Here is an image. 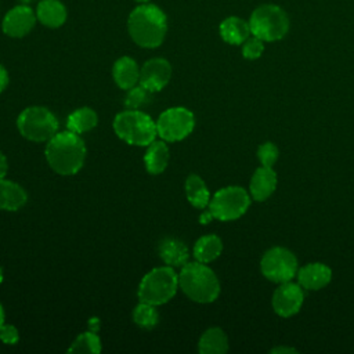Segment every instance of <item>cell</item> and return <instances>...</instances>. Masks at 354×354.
<instances>
[{
    "mask_svg": "<svg viewBox=\"0 0 354 354\" xmlns=\"http://www.w3.org/2000/svg\"><path fill=\"white\" fill-rule=\"evenodd\" d=\"M48 166L61 176L76 174L86 160V145L80 134L71 130L58 131L51 137L44 149Z\"/></svg>",
    "mask_w": 354,
    "mask_h": 354,
    "instance_id": "6da1fadb",
    "label": "cell"
},
{
    "mask_svg": "<svg viewBox=\"0 0 354 354\" xmlns=\"http://www.w3.org/2000/svg\"><path fill=\"white\" fill-rule=\"evenodd\" d=\"M127 30L137 46L144 48L159 47L167 33L166 14L155 4L142 3L130 12Z\"/></svg>",
    "mask_w": 354,
    "mask_h": 354,
    "instance_id": "7a4b0ae2",
    "label": "cell"
},
{
    "mask_svg": "<svg viewBox=\"0 0 354 354\" xmlns=\"http://www.w3.org/2000/svg\"><path fill=\"white\" fill-rule=\"evenodd\" d=\"M178 288L196 303H212L220 295V282L214 271L201 261H188L178 272Z\"/></svg>",
    "mask_w": 354,
    "mask_h": 354,
    "instance_id": "3957f363",
    "label": "cell"
},
{
    "mask_svg": "<svg viewBox=\"0 0 354 354\" xmlns=\"http://www.w3.org/2000/svg\"><path fill=\"white\" fill-rule=\"evenodd\" d=\"M115 134L129 145L147 147L158 136L156 122L140 109H124L112 122Z\"/></svg>",
    "mask_w": 354,
    "mask_h": 354,
    "instance_id": "277c9868",
    "label": "cell"
},
{
    "mask_svg": "<svg viewBox=\"0 0 354 354\" xmlns=\"http://www.w3.org/2000/svg\"><path fill=\"white\" fill-rule=\"evenodd\" d=\"M178 289V274L170 266L155 267L140 281L137 296L140 301L162 306L171 300Z\"/></svg>",
    "mask_w": 354,
    "mask_h": 354,
    "instance_id": "5b68a950",
    "label": "cell"
},
{
    "mask_svg": "<svg viewBox=\"0 0 354 354\" xmlns=\"http://www.w3.org/2000/svg\"><path fill=\"white\" fill-rule=\"evenodd\" d=\"M17 127L21 136L33 142H47L58 133V119L44 106H28L17 118Z\"/></svg>",
    "mask_w": 354,
    "mask_h": 354,
    "instance_id": "8992f818",
    "label": "cell"
},
{
    "mask_svg": "<svg viewBox=\"0 0 354 354\" xmlns=\"http://www.w3.org/2000/svg\"><path fill=\"white\" fill-rule=\"evenodd\" d=\"M250 33L263 41L282 39L289 29V19L282 8L274 4H266L252 12L249 21Z\"/></svg>",
    "mask_w": 354,
    "mask_h": 354,
    "instance_id": "52a82bcc",
    "label": "cell"
},
{
    "mask_svg": "<svg viewBox=\"0 0 354 354\" xmlns=\"http://www.w3.org/2000/svg\"><path fill=\"white\" fill-rule=\"evenodd\" d=\"M250 205L249 194L238 185L224 187L218 189L207 205V210L210 212L213 218L221 221L236 220L243 216Z\"/></svg>",
    "mask_w": 354,
    "mask_h": 354,
    "instance_id": "ba28073f",
    "label": "cell"
},
{
    "mask_svg": "<svg viewBox=\"0 0 354 354\" xmlns=\"http://www.w3.org/2000/svg\"><path fill=\"white\" fill-rule=\"evenodd\" d=\"M194 126V113L184 106L167 108L159 115L156 120L158 136L166 142H176L184 140L192 133Z\"/></svg>",
    "mask_w": 354,
    "mask_h": 354,
    "instance_id": "9c48e42d",
    "label": "cell"
},
{
    "mask_svg": "<svg viewBox=\"0 0 354 354\" xmlns=\"http://www.w3.org/2000/svg\"><path fill=\"white\" fill-rule=\"evenodd\" d=\"M260 268L267 279L278 283L292 281L299 270L296 256L281 246L271 248L263 254Z\"/></svg>",
    "mask_w": 354,
    "mask_h": 354,
    "instance_id": "30bf717a",
    "label": "cell"
},
{
    "mask_svg": "<svg viewBox=\"0 0 354 354\" xmlns=\"http://www.w3.org/2000/svg\"><path fill=\"white\" fill-rule=\"evenodd\" d=\"M36 12L28 4H19L12 7L3 18L1 29L4 35L19 39L26 36L36 24Z\"/></svg>",
    "mask_w": 354,
    "mask_h": 354,
    "instance_id": "8fae6325",
    "label": "cell"
},
{
    "mask_svg": "<svg viewBox=\"0 0 354 354\" xmlns=\"http://www.w3.org/2000/svg\"><path fill=\"white\" fill-rule=\"evenodd\" d=\"M171 79V65L165 58H151L140 68L138 83L151 93L160 91Z\"/></svg>",
    "mask_w": 354,
    "mask_h": 354,
    "instance_id": "7c38bea8",
    "label": "cell"
},
{
    "mask_svg": "<svg viewBox=\"0 0 354 354\" xmlns=\"http://www.w3.org/2000/svg\"><path fill=\"white\" fill-rule=\"evenodd\" d=\"M304 293L299 283L283 282L272 295V308L281 317H292L301 308Z\"/></svg>",
    "mask_w": 354,
    "mask_h": 354,
    "instance_id": "4fadbf2b",
    "label": "cell"
},
{
    "mask_svg": "<svg viewBox=\"0 0 354 354\" xmlns=\"http://www.w3.org/2000/svg\"><path fill=\"white\" fill-rule=\"evenodd\" d=\"M299 285L308 290H318L326 286L332 279V271L322 263H310L297 270Z\"/></svg>",
    "mask_w": 354,
    "mask_h": 354,
    "instance_id": "5bb4252c",
    "label": "cell"
},
{
    "mask_svg": "<svg viewBox=\"0 0 354 354\" xmlns=\"http://www.w3.org/2000/svg\"><path fill=\"white\" fill-rule=\"evenodd\" d=\"M158 253L162 261L166 266H170L173 268L176 267L181 268L184 264L188 263V259H189V250L187 245L181 239L173 238V236L165 238L159 242Z\"/></svg>",
    "mask_w": 354,
    "mask_h": 354,
    "instance_id": "9a60e30c",
    "label": "cell"
},
{
    "mask_svg": "<svg viewBox=\"0 0 354 354\" xmlns=\"http://www.w3.org/2000/svg\"><path fill=\"white\" fill-rule=\"evenodd\" d=\"M275 187H277L275 171L272 170V167L261 166L253 173L249 191L254 201L261 202V201H266L275 191Z\"/></svg>",
    "mask_w": 354,
    "mask_h": 354,
    "instance_id": "2e32d148",
    "label": "cell"
},
{
    "mask_svg": "<svg viewBox=\"0 0 354 354\" xmlns=\"http://www.w3.org/2000/svg\"><path fill=\"white\" fill-rule=\"evenodd\" d=\"M37 21L51 29L59 28L66 21V8L59 0H40L36 7Z\"/></svg>",
    "mask_w": 354,
    "mask_h": 354,
    "instance_id": "e0dca14e",
    "label": "cell"
},
{
    "mask_svg": "<svg viewBox=\"0 0 354 354\" xmlns=\"http://www.w3.org/2000/svg\"><path fill=\"white\" fill-rule=\"evenodd\" d=\"M113 82L122 88L129 90L133 86L138 84L140 80V68L131 57H120L115 61L112 68Z\"/></svg>",
    "mask_w": 354,
    "mask_h": 354,
    "instance_id": "ac0fdd59",
    "label": "cell"
},
{
    "mask_svg": "<svg viewBox=\"0 0 354 354\" xmlns=\"http://www.w3.org/2000/svg\"><path fill=\"white\" fill-rule=\"evenodd\" d=\"M170 160V151L163 140H153L147 145L144 155V166L149 174H160L165 171Z\"/></svg>",
    "mask_w": 354,
    "mask_h": 354,
    "instance_id": "d6986e66",
    "label": "cell"
},
{
    "mask_svg": "<svg viewBox=\"0 0 354 354\" xmlns=\"http://www.w3.org/2000/svg\"><path fill=\"white\" fill-rule=\"evenodd\" d=\"M28 202L26 191L17 183L0 178V210L17 212Z\"/></svg>",
    "mask_w": 354,
    "mask_h": 354,
    "instance_id": "ffe728a7",
    "label": "cell"
},
{
    "mask_svg": "<svg viewBox=\"0 0 354 354\" xmlns=\"http://www.w3.org/2000/svg\"><path fill=\"white\" fill-rule=\"evenodd\" d=\"M201 354H224L228 350V337L220 328L206 329L198 342Z\"/></svg>",
    "mask_w": 354,
    "mask_h": 354,
    "instance_id": "44dd1931",
    "label": "cell"
},
{
    "mask_svg": "<svg viewBox=\"0 0 354 354\" xmlns=\"http://www.w3.org/2000/svg\"><path fill=\"white\" fill-rule=\"evenodd\" d=\"M220 35L230 44H242L250 35L249 24L238 17H228L220 24Z\"/></svg>",
    "mask_w": 354,
    "mask_h": 354,
    "instance_id": "7402d4cb",
    "label": "cell"
},
{
    "mask_svg": "<svg viewBox=\"0 0 354 354\" xmlns=\"http://www.w3.org/2000/svg\"><path fill=\"white\" fill-rule=\"evenodd\" d=\"M223 250V242L217 235H203L201 236L195 245H194V250L192 254L195 257L196 261L201 263H210L213 260H216Z\"/></svg>",
    "mask_w": 354,
    "mask_h": 354,
    "instance_id": "603a6c76",
    "label": "cell"
},
{
    "mask_svg": "<svg viewBox=\"0 0 354 354\" xmlns=\"http://www.w3.org/2000/svg\"><path fill=\"white\" fill-rule=\"evenodd\" d=\"M188 202L196 209H205L210 202V192L198 174H189L184 184Z\"/></svg>",
    "mask_w": 354,
    "mask_h": 354,
    "instance_id": "cb8c5ba5",
    "label": "cell"
},
{
    "mask_svg": "<svg viewBox=\"0 0 354 354\" xmlns=\"http://www.w3.org/2000/svg\"><path fill=\"white\" fill-rule=\"evenodd\" d=\"M97 123H98V116L95 111L88 106H82L75 109L72 113H69L66 119V129L73 133L83 134L86 131L93 130L97 126Z\"/></svg>",
    "mask_w": 354,
    "mask_h": 354,
    "instance_id": "d4e9b609",
    "label": "cell"
},
{
    "mask_svg": "<svg viewBox=\"0 0 354 354\" xmlns=\"http://www.w3.org/2000/svg\"><path fill=\"white\" fill-rule=\"evenodd\" d=\"M133 321L137 326L142 329H153L159 321V313L156 306L140 301L133 310Z\"/></svg>",
    "mask_w": 354,
    "mask_h": 354,
    "instance_id": "484cf974",
    "label": "cell"
},
{
    "mask_svg": "<svg viewBox=\"0 0 354 354\" xmlns=\"http://www.w3.org/2000/svg\"><path fill=\"white\" fill-rule=\"evenodd\" d=\"M101 340L94 330L80 333L69 346L68 353H100L101 351Z\"/></svg>",
    "mask_w": 354,
    "mask_h": 354,
    "instance_id": "4316f807",
    "label": "cell"
},
{
    "mask_svg": "<svg viewBox=\"0 0 354 354\" xmlns=\"http://www.w3.org/2000/svg\"><path fill=\"white\" fill-rule=\"evenodd\" d=\"M126 95L123 100L126 109H141L142 106L148 105L152 101V94L148 88L141 86L140 83L133 86L131 88L126 90Z\"/></svg>",
    "mask_w": 354,
    "mask_h": 354,
    "instance_id": "83f0119b",
    "label": "cell"
},
{
    "mask_svg": "<svg viewBox=\"0 0 354 354\" xmlns=\"http://www.w3.org/2000/svg\"><path fill=\"white\" fill-rule=\"evenodd\" d=\"M278 155H279V151L277 145H274L272 142H263L257 148V158L263 166L272 167V165L278 159Z\"/></svg>",
    "mask_w": 354,
    "mask_h": 354,
    "instance_id": "f1b7e54d",
    "label": "cell"
},
{
    "mask_svg": "<svg viewBox=\"0 0 354 354\" xmlns=\"http://www.w3.org/2000/svg\"><path fill=\"white\" fill-rule=\"evenodd\" d=\"M264 50V46H263V40L253 36V37H248L245 41H243V47H242V55L248 59H256L261 55Z\"/></svg>",
    "mask_w": 354,
    "mask_h": 354,
    "instance_id": "f546056e",
    "label": "cell"
},
{
    "mask_svg": "<svg viewBox=\"0 0 354 354\" xmlns=\"http://www.w3.org/2000/svg\"><path fill=\"white\" fill-rule=\"evenodd\" d=\"M0 340L4 343V344H8V346H14L19 342V332L18 329L11 325V324H3L0 326Z\"/></svg>",
    "mask_w": 354,
    "mask_h": 354,
    "instance_id": "4dcf8cb0",
    "label": "cell"
},
{
    "mask_svg": "<svg viewBox=\"0 0 354 354\" xmlns=\"http://www.w3.org/2000/svg\"><path fill=\"white\" fill-rule=\"evenodd\" d=\"M7 86H8V72H7V69L0 64V93H3Z\"/></svg>",
    "mask_w": 354,
    "mask_h": 354,
    "instance_id": "1f68e13d",
    "label": "cell"
},
{
    "mask_svg": "<svg viewBox=\"0 0 354 354\" xmlns=\"http://www.w3.org/2000/svg\"><path fill=\"white\" fill-rule=\"evenodd\" d=\"M8 170V163H7V158L6 155L0 151V178H4Z\"/></svg>",
    "mask_w": 354,
    "mask_h": 354,
    "instance_id": "d6a6232c",
    "label": "cell"
},
{
    "mask_svg": "<svg viewBox=\"0 0 354 354\" xmlns=\"http://www.w3.org/2000/svg\"><path fill=\"white\" fill-rule=\"evenodd\" d=\"M270 353H277V354H279V353H296V350L289 348V347H275Z\"/></svg>",
    "mask_w": 354,
    "mask_h": 354,
    "instance_id": "836d02e7",
    "label": "cell"
},
{
    "mask_svg": "<svg viewBox=\"0 0 354 354\" xmlns=\"http://www.w3.org/2000/svg\"><path fill=\"white\" fill-rule=\"evenodd\" d=\"M4 324V310H3V306L0 303V326Z\"/></svg>",
    "mask_w": 354,
    "mask_h": 354,
    "instance_id": "e575fe53",
    "label": "cell"
},
{
    "mask_svg": "<svg viewBox=\"0 0 354 354\" xmlns=\"http://www.w3.org/2000/svg\"><path fill=\"white\" fill-rule=\"evenodd\" d=\"M3 282V270H1V267H0V283Z\"/></svg>",
    "mask_w": 354,
    "mask_h": 354,
    "instance_id": "d590c367",
    "label": "cell"
},
{
    "mask_svg": "<svg viewBox=\"0 0 354 354\" xmlns=\"http://www.w3.org/2000/svg\"><path fill=\"white\" fill-rule=\"evenodd\" d=\"M30 1H32V0H21V3H22V4H29Z\"/></svg>",
    "mask_w": 354,
    "mask_h": 354,
    "instance_id": "8d00e7d4",
    "label": "cell"
},
{
    "mask_svg": "<svg viewBox=\"0 0 354 354\" xmlns=\"http://www.w3.org/2000/svg\"><path fill=\"white\" fill-rule=\"evenodd\" d=\"M136 1H138V3H148L149 0H136Z\"/></svg>",
    "mask_w": 354,
    "mask_h": 354,
    "instance_id": "74e56055",
    "label": "cell"
}]
</instances>
